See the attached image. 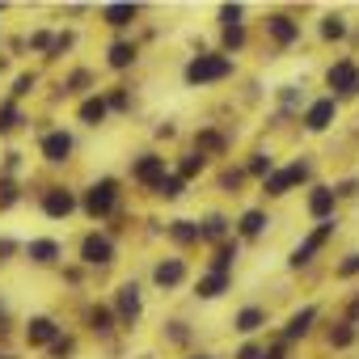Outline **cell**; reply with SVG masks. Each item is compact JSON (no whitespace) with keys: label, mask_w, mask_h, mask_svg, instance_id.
<instances>
[{"label":"cell","mask_w":359,"mask_h":359,"mask_svg":"<svg viewBox=\"0 0 359 359\" xmlns=\"http://www.w3.org/2000/svg\"><path fill=\"white\" fill-rule=\"evenodd\" d=\"M229 72H233V60L229 55H195L187 64V81L191 85H208V81H220Z\"/></svg>","instance_id":"1"},{"label":"cell","mask_w":359,"mask_h":359,"mask_svg":"<svg viewBox=\"0 0 359 359\" xmlns=\"http://www.w3.org/2000/svg\"><path fill=\"white\" fill-rule=\"evenodd\" d=\"M114 195H118V187L110 182V177H106V182H97V187L89 191V199H85V208H89V216H106V212L114 208Z\"/></svg>","instance_id":"2"},{"label":"cell","mask_w":359,"mask_h":359,"mask_svg":"<svg viewBox=\"0 0 359 359\" xmlns=\"http://www.w3.org/2000/svg\"><path fill=\"white\" fill-rule=\"evenodd\" d=\"M330 85L338 93H359V68L355 64H334L330 68Z\"/></svg>","instance_id":"3"},{"label":"cell","mask_w":359,"mask_h":359,"mask_svg":"<svg viewBox=\"0 0 359 359\" xmlns=\"http://www.w3.org/2000/svg\"><path fill=\"white\" fill-rule=\"evenodd\" d=\"M304 173H309V165H292V169H283V173H271V177H266V191H271V195H287V187H296Z\"/></svg>","instance_id":"4"},{"label":"cell","mask_w":359,"mask_h":359,"mask_svg":"<svg viewBox=\"0 0 359 359\" xmlns=\"http://www.w3.org/2000/svg\"><path fill=\"white\" fill-rule=\"evenodd\" d=\"M330 233H334V224H321V229H317V233H313L304 245H296V254H292V266H304V262H309V258H313V254L325 245V237H330Z\"/></svg>","instance_id":"5"},{"label":"cell","mask_w":359,"mask_h":359,"mask_svg":"<svg viewBox=\"0 0 359 359\" xmlns=\"http://www.w3.org/2000/svg\"><path fill=\"white\" fill-rule=\"evenodd\" d=\"M68 152H72V135L68 131H51L43 140V156L47 161H68Z\"/></svg>","instance_id":"6"},{"label":"cell","mask_w":359,"mask_h":359,"mask_svg":"<svg viewBox=\"0 0 359 359\" xmlns=\"http://www.w3.org/2000/svg\"><path fill=\"white\" fill-rule=\"evenodd\" d=\"M110 254H114V245H110L106 237H85V245H81V258H85V262H93V266L110 262Z\"/></svg>","instance_id":"7"},{"label":"cell","mask_w":359,"mask_h":359,"mask_svg":"<svg viewBox=\"0 0 359 359\" xmlns=\"http://www.w3.org/2000/svg\"><path fill=\"white\" fill-rule=\"evenodd\" d=\"M43 208H47V216H68V212L76 208V199H72V195H68L64 187H55V191H47Z\"/></svg>","instance_id":"8"},{"label":"cell","mask_w":359,"mask_h":359,"mask_svg":"<svg viewBox=\"0 0 359 359\" xmlns=\"http://www.w3.org/2000/svg\"><path fill=\"white\" fill-rule=\"evenodd\" d=\"M26 338H30V346L51 342V338H55V321H51V317H34V321H30V330H26Z\"/></svg>","instance_id":"9"},{"label":"cell","mask_w":359,"mask_h":359,"mask_svg":"<svg viewBox=\"0 0 359 359\" xmlns=\"http://www.w3.org/2000/svg\"><path fill=\"white\" fill-rule=\"evenodd\" d=\"M135 177H140V182H161V177H165V156H144L135 165Z\"/></svg>","instance_id":"10"},{"label":"cell","mask_w":359,"mask_h":359,"mask_svg":"<svg viewBox=\"0 0 359 359\" xmlns=\"http://www.w3.org/2000/svg\"><path fill=\"white\" fill-rule=\"evenodd\" d=\"M309 212H313L317 220H325V216L334 212V191H330V187H317L313 199H309Z\"/></svg>","instance_id":"11"},{"label":"cell","mask_w":359,"mask_h":359,"mask_svg":"<svg viewBox=\"0 0 359 359\" xmlns=\"http://www.w3.org/2000/svg\"><path fill=\"white\" fill-rule=\"evenodd\" d=\"M330 123H334V102L325 97V102H317V106L309 110V127H313V131H325Z\"/></svg>","instance_id":"12"},{"label":"cell","mask_w":359,"mask_h":359,"mask_svg":"<svg viewBox=\"0 0 359 359\" xmlns=\"http://www.w3.org/2000/svg\"><path fill=\"white\" fill-rule=\"evenodd\" d=\"M182 275H187V271H182V262H177V258H169V262H161V266H156V283H161V287L182 283Z\"/></svg>","instance_id":"13"},{"label":"cell","mask_w":359,"mask_h":359,"mask_svg":"<svg viewBox=\"0 0 359 359\" xmlns=\"http://www.w3.org/2000/svg\"><path fill=\"white\" fill-rule=\"evenodd\" d=\"M118 309H123V317H127V321H131V317H140V287H135V283H127V287H123Z\"/></svg>","instance_id":"14"},{"label":"cell","mask_w":359,"mask_h":359,"mask_svg":"<svg viewBox=\"0 0 359 359\" xmlns=\"http://www.w3.org/2000/svg\"><path fill=\"white\" fill-rule=\"evenodd\" d=\"M106 22H110V26H127V22H135V5H106Z\"/></svg>","instance_id":"15"},{"label":"cell","mask_w":359,"mask_h":359,"mask_svg":"<svg viewBox=\"0 0 359 359\" xmlns=\"http://www.w3.org/2000/svg\"><path fill=\"white\" fill-rule=\"evenodd\" d=\"M224 287H229V275H216V271H212V275L199 283V296H203V300H212V296H220Z\"/></svg>","instance_id":"16"},{"label":"cell","mask_w":359,"mask_h":359,"mask_svg":"<svg viewBox=\"0 0 359 359\" xmlns=\"http://www.w3.org/2000/svg\"><path fill=\"white\" fill-rule=\"evenodd\" d=\"M262 321H266V313H262V309H245V313H237V330H241V334H254Z\"/></svg>","instance_id":"17"},{"label":"cell","mask_w":359,"mask_h":359,"mask_svg":"<svg viewBox=\"0 0 359 359\" xmlns=\"http://www.w3.org/2000/svg\"><path fill=\"white\" fill-rule=\"evenodd\" d=\"M30 258H34V262H55V258H60V245H55V241H34V245H30Z\"/></svg>","instance_id":"18"},{"label":"cell","mask_w":359,"mask_h":359,"mask_svg":"<svg viewBox=\"0 0 359 359\" xmlns=\"http://www.w3.org/2000/svg\"><path fill=\"white\" fill-rule=\"evenodd\" d=\"M271 34H275L279 43H292V39H296L300 30H296V26H292L287 18H271Z\"/></svg>","instance_id":"19"},{"label":"cell","mask_w":359,"mask_h":359,"mask_svg":"<svg viewBox=\"0 0 359 359\" xmlns=\"http://www.w3.org/2000/svg\"><path fill=\"white\" fill-rule=\"evenodd\" d=\"M81 118L97 127V123L106 118V102H102V97H93V102H85V106H81Z\"/></svg>","instance_id":"20"},{"label":"cell","mask_w":359,"mask_h":359,"mask_svg":"<svg viewBox=\"0 0 359 359\" xmlns=\"http://www.w3.org/2000/svg\"><path fill=\"white\" fill-rule=\"evenodd\" d=\"M317 317V309H304V313H296L292 321H287V338H300L304 330H309V321Z\"/></svg>","instance_id":"21"},{"label":"cell","mask_w":359,"mask_h":359,"mask_svg":"<svg viewBox=\"0 0 359 359\" xmlns=\"http://www.w3.org/2000/svg\"><path fill=\"white\" fill-rule=\"evenodd\" d=\"M131 60H135V47H127V43H114V47H110V64H114V68H127Z\"/></svg>","instance_id":"22"},{"label":"cell","mask_w":359,"mask_h":359,"mask_svg":"<svg viewBox=\"0 0 359 359\" xmlns=\"http://www.w3.org/2000/svg\"><path fill=\"white\" fill-rule=\"evenodd\" d=\"M262 224H266V216H262V212H245L241 233H245V237H258V233H262Z\"/></svg>","instance_id":"23"},{"label":"cell","mask_w":359,"mask_h":359,"mask_svg":"<svg viewBox=\"0 0 359 359\" xmlns=\"http://www.w3.org/2000/svg\"><path fill=\"white\" fill-rule=\"evenodd\" d=\"M156 191H161L165 199H177V195H182V177H161Z\"/></svg>","instance_id":"24"},{"label":"cell","mask_w":359,"mask_h":359,"mask_svg":"<svg viewBox=\"0 0 359 359\" xmlns=\"http://www.w3.org/2000/svg\"><path fill=\"white\" fill-rule=\"evenodd\" d=\"M173 237H177V241H195V237H199V229H195L191 220H177V229H173Z\"/></svg>","instance_id":"25"},{"label":"cell","mask_w":359,"mask_h":359,"mask_svg":"<svg viewBox=\"0 0 359 359\" xmlns=\"http://www.w3.org/2000/svg\"><path fill=\"white\" fill-rule=\"evenodd\" d=\"M233 258H237V250H233V245H224V250H220V254H216V275H224V271H229V262H233Z\"/></svg>","instance_id":"26"},{"label":"cell","mask_w":359,"mask_h":359,"mask_svg":"<svg viewBox=\"0 0 359 359\" xmlns=\"http://www.w3.org/2000/svg\"><path fill=\"white\" fill-rule=\"evenodd\" d=\"M18 127V110L13 106H0V131H13Z\"/></svg>","instance_id":"27"},{"label":"cell","mask_w":359,"mask_h":359,"mask_svg":"<svg viewBox=\"0 0 359 359\" xmlns=\"http://www.w3.org/2000/svg\"><path fill=\"white\" fill-rule=\"evenodd\" d=\"M321 34H325V39H342V34H346V26H342L338 18H330V22L321 26Z\"/></svg>","instance_id":"28"},{"label":"cell","mask_w":359,"mask_h":359,"mask_svg":"<svg viewBox=\"0 0 359 359\" xmlns=\"http://www.w3.org/2000/svg\"><path fill=\"white\" fill-rule=\"evenodd\" d=\"M224 224H229V220H220V216H212V220L203 224V237H224Z\"/></svg>","instance_id":"29"},{"label":"cell","mask_w":359,"mask_h":359,"mask_svg":"<svg viewBox=\"0 0 359 359\" xmlns=\"http://www.w3.org/2000/svg\"><path fill=\"white\" fill-rule=\"evenodd\" d=\"M93 330H110V309H93Z\"/></svg>","instance_id":"30"},{"label":"cell","mask_w":359,"mask_h":359,"mask_svg":"<svg viewBox=\"0 0 359 359\" xmlns=\"http://www.w3.org/2000/svg\"><path fill=\"white\" fill-rule=\"evenodd\" d=\"M224 39H229V47H241V43H245V30H241V26H229Z\"/></svg>","instance_id":"31"},{"label":"cell","mask_w":359,"mask_h":359,"mask_svg":"<svg viewBox=\"0 0 359 359\" xmlns=\"http://www.w3.org/2000/svg\"><path fill=\"white\" fill-rule=\"evenodd\" d=\"M203 169V156H187L182 161V177H191V173H199Z\"/></svg>","instance_id":"32"},{"label":"cell","mask_w":359,"mask_h":359,"mask_svg":"<svg viewBox=\"0 0 359 359\" xmlns=\"http://www.w3.org/2000/svg\"><path fill=\"white\" fill-rule=\"evenodd\" d=\"M13 203V182H0V208Z\"/></svg>","instance_id":"33"},{"label":"cell","mask_w":359,"mask_h":359,"mask_svg":"<svg viewBox=\"0 0 359 359\" xmlns=\"http://www.w3.org/2000/svg\"><path fill=\"white\" fill-rule=\"evenodd\" d=\"M30 89H34V76H22V81H18V89H13V93H18V97H22V93H30Z\"/></svg>","instance_id":"34"},{"label":"cell","mask_w":359,"mask_h":359,"mask_svg":"<svg viewBox=\"0 0 359 359\" xmlns=\"http://www.w3.org/2000/svg\"><path fill=\"white\" fill-rule=\"evenodd\" d=\"M250 169H254V173H271V156H258V161H254Z\"/></svg>","instance_id":"35"},{"label":"cell","mask_w":359,"mask_h":359,"mask_svg":"<svg viewBox=\"0 0 359 359\" xmlns=\"http://www.w3.org/2000/svg\"><path fill=\"white\" fill-rule=\"evenodd\" d=\"M351 338H355V330H338V334H334V346H346Z\"/></svg>","instance_id":"36"},{"label":"cell","mask_w":359,"mask_h":359,"mask_svg":"<svg viewBox=\"0 0 359 359\" xmlns=\"http://www.w3.org/2000/svg\"><path fill=\"white\" fill-rule=\"evenodd\" d=\"M355 271H359V254H351V258L342 262V275H355Z\"/></svg>","instance_id":"37"},{"label":"cell","mask_w":359,"mask_h":359,"mask_svg":"<svg viewBox=\"0 0 359 359\" xmlns=\"http://www.w3.org/2000/svg\"><path fill=\"white\" fill-rule=\"evenodd\" d=\"M241 359H262V355H258V346H245V351H241Z\"/></svg>","instance_id":"38"},{"label":"cell","mask_w":359,"mask_h":359,"mask_svg":"<svg viewBox=\"0 0 359 359\" xmlns=\"http://www.w3.org/2000/svg\"><path fill=\"white\" fill-rule=\"evenodd\" d=\"M0 359H9V355H0Z\"/></svg>","instance_id":"39"}]
</instances>
